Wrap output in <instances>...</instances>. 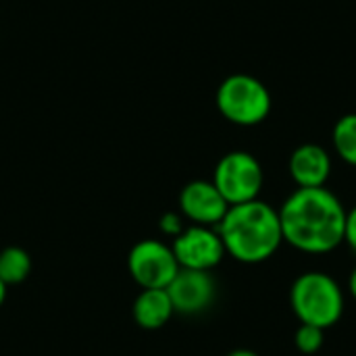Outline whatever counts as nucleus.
<instances>
[{"label":"nucleus","mask_w":356,"mask_h":356,"mask_svg":"<svg viewBox=\"0 0 356 356\" xmlns=\"http://www.w3.org/2000/svg\"><path fill=\"white\" fill-rule=\"evenodd\" d=\"M277 213L284 242L300 252L327 254L344 242L346 209L325 186L298 188Z\"/></svg>","instance_id":"obj_1"},{"label":"nucleus","mask_w":356,"mask_h":356,"mask_svg":"<svg viewBox=\"0 0 356 356\" xmlns=\"http://www.w3.org/2000/svg\"><path fill=\"white\" fill-rule=\"evenodd\" d=\"M217 232L225 254L246 265L269 261L284 244L280 213L259 198L229 207Z\"/></svg>","instance_id":"obj_2"},{"label":"nucleus","mask_w":356,"mask_h":356,"mask_svg":"<svg viewBox=\"0 0 356 356\" xmlns=\"http://www.w3.org/2000/svg\"><path fill=\"white\" fill-rule=\"evenodd\" d=\"M290 305L300 323L327 330L344 315V292L332 275L323 271H307L294 280Z\"/></svg>","instance_id":"obj_3"},{"label":"nucleus","mask_w":356,"mask_h":356,"mask_svg":"<svg viewBox=\"0 0 356 356\" xmlns=\"http://www.w3.org/2000/svg\"><path fill=\"white\" fill-rule=\"evenodd\" d=\"M219 113L236 125L252 127L263 123L271 113V94L267 86L248 73H234L217 88Z\"/></svg>","instance_id":"obj_4"},{"label":"nucleus","mask_w":356,"mask_h":356,"mask_svg":"<svg viewBox=\"0 0 356 356\" xmlns=\"http://www.w3.org/2000/svg\"><path fill=\"white\" fill-rule=\"evenodd\" d=\"M265 173L257 156L244 150H234L221 156L215 167L213 184L229 207L257 200L263 190Z\"/></svg>","instance_id":"obj_5"},{"label":"nucleus","mask_w":356,"mask_h":356,"mask_svg":"<svg viewBox=\"0 0 356 356\" xmlns=\"http://www.w3.org/2000/svg\"><path fill=\"white\" fill-rule=\"evenodd\" d=\"M127 269L142 290H165L179 271L171 246L159 240L138 242L127 257Z\"/></svg>","instance_id":"obj_6"},{"label":"nucleus","mask_w":356,"mask_h":356,"mask_svg":"<svg viewBox=\"0 0 356 356\" xmlns=\"http://www.w3.org/2000/svg\"><path fill=\"white\" fill-rule=\"evenodd\" d=\"M171 250L179 269L194 271H213L225 257V246L217 227L207 225L186 227L177 238H173Z\"/></svg>","instance_id":"obj_7"},{"label":"nucleus","mask_w":356,"mask_h":356,"mask_svg":"<svg viewBox=\"0 0 356 356\" xmlns=\"http://www.w3.org/2000/svg\"><path fill=\"white\" fill-rule=\"evenodd\" d=\"M173 311L181 315H198L207 311L217 294V284L211 271L179 269L173 282L165 288Z\"/></svg>","instance_id":"obj_8"},{"label":"nucleus","mask_w":356,"mask_h":356,"mask_svg":"<svg viewBox=\"0 0 356 356\" xmlns=\"http://www.w3.org/2000/svg\"><path fill=\"white\" fill-rule=\"evenodd\" d=\"M179 209L181 215L190 219L194 225L217 227L229 211V204L225 202V198L213 181L196 179L184 186L179 194Z\"/></svg>","instance_id":"obj_9"},{"label":"nucleus","mask_w":356,"mask_h":356,"mask_svg":"<svg viewBox=\"0 0 356 356\" xmlns=\"http://www.w3.org/2000/svg\"><path fill=\"white\" fill-rule=\"evenodd\" d=\"M290 175L298 188H323L332 175V156L319 144H302L290 156Z\"/></svg>","instance_id":"obj_10"},{"label":"nucleus","mask_w":356,"mask_h":356,"mask_svg":"<svg viewBox=\"0 0 356 356\" xmlns=\"http://www.w3.org/2000/svg\"><path fill=\"white\" fill-rule=\"evenodd\" d=\"M173 313L167 290H142L134 302V319L142 330H161Z\"/></svg>","instance_id":"obj_11"},{"label":"nucleus","mask_w":356,"mask_h":356,"mask_svg":"<svg viewBox=\"0 0 356 356\" xmlns=\"http://www.w3.org/2000/svg\"><path fill=\"white\" fill-rule=\"evenodd\" d=\"M31 273V259L19 246H8L0 250V282L8 286L23 284Z\"/></svg>","instance_id":"obj_12"},{"label":"nucleus","mask_w":356,"mask_h":356,"mask_svg":"<svg viewBox=\"0 0 356 356\" xmlns=\"http://www.w3.org/2000/svg\"><path fill=\"white\" fill-rule=\"evenodd\" d=\"M332 142L338 152V156L356 167V113H348L334 125Z\"/></svg>","instance_id":"obj_13"},{"label":"nucleus","mask_w":356,"mask_h":356,"mask_svg":"<svg viewBox=\"0 0 356 356\" xmlns=\"http://www.w3.org/2000/svg\"><path fill=\"white\" fill-rule=\"evenodd\" d=\"M323 332L325 330H321L317 325L300 323V327L296 330V336H294L296 348L302 355H315V353H319L321 346H323Z\"/></svg>","instance_id":"obj_14"},{"label":"nucleus","mask_w":356,"mask_h":356,"mask_svg":"<svg viewBox=\"0 0 356 356\" xmlns=\"http://www.w3.org/2000/svg\"><path fill=\"white\" fill-rule=\"evenodd\" d=\"M184 219L177 215V213H165L161 217V232L171 236V238H177L181 232H184Z\"/></svg>","instance_id":"obj_15"},{"label":"nucleus","mask_w":356,"mask_h":356,"mask_svg":"<svg viewBox=\"0 0 356 356\" xmlns=\"http://www.w3.org/2000/svg\"><path fill=\"white\" fill-rule=\"evenodd\" d=\"M344 242L356 252V207L346 211V227H344Z\"/></svg>","instance_id":"obj_16"},{"label":"nucleus","mask_w":356,"mask_h":356,"mask_svg":"<svg viewBox=\"0 0 356 356\" xmlns=\"http://www.w3.org/2000/svg\"><path fill=\"white\" fill-rule=\"evenodd\" d=\"M348 290H350L353 298H355V300H356V267H355V269H353L350 277H348Z\"/></svg>","instance_id":"obj_17"},{"label":"nucleus","mask_w":356,"mask_h":356,"mask_svg":"<svg viewBox=\"0 0 356 356\" xmlns=\"http://www.w3.org/2000/svg\"><path fill=\"white\" fill-rule=\"evenodd\" d=\"M227 356H259V355H257V353H252V350L240 348V350H234V353H229Z\"/></svg>","instance_id":"obj_18"},{"label":"nucleus","mask_w":356,"mask_h":356,"mask_svg":"<svg viewBox=\"0 0 356 356\" xmlns=\"http://www.w3.org/2000/svg\"><path fill=\"white\" fill-rule=\"evenodd\" d=\"M4 300H6V286L0 282V307L4 305Z\"/></svg>","instance_id":"obj_19"}]
</instances>
